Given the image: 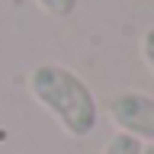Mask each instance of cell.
<instances>
[{"mask_svg": "<svg viewBox=\"0 0 154 154\" xmlns=\"http://www.w3.org/2000/svg\"><path fill=\"white\" fill-rule=\"evenodd\" d=\"M29 93L71 138H87L96 128L100 109L96 96L80 74H74L67 64H45L32 67L29 74Z\"/></svg>", "mask_w": 154, "mask_h": 154, "instance_id": "cell-1", "label": "cell"}, {"mask_svg": "<svg viewBox=\"0 0 154 154\" xmlns=\"http://www.w3.org/2000/svg\"><path fill=\"white\" fill-rule=\"evenodd\" d=\"M106 112L119 132L154 144V96L138 93V90H122V93L109 96Z\"/></svg>", "mask_w": 154, "mask_h": 154, "instance_id": "cell-2", "label": "cell"}, {"mask_svg": "<svg viewBox=\"0 0 154 154\" xmlns=\"http://www.w3.org/2000/svg\"><path fill=\"white\" fill-rule=\"evenodd\" d=\"M144 144L138 141V138H132V135H125V132H116L109 141H106L103 154H141Z\"/></svg>", "mask_w": 154, "mask_h": 154, "instance_id": "cell-3", "label": "cell"}, {"mask_svg": "<svg viewBox=\"0 0 154 154\" xmlns=\"http://www.w3.org/2000/svg\"><path fill=\"white\" fill-rule=\"evenodd\" d=\"M35 3L45 10L48 16H55V19H67L77 10V0H35Z\"/></svg>", "mask_w": 154, "mask_h": 154, "instance_id": "cell-4", "label": "cell"}, {"mask_svg": "<svg viewBox=\"0 0 154 154\" xmlns=\"http://www.w3.org/2000/svg\"><path fill=\"white\" fill-rule=\"evenodd\" d=\"M141 58H144V64L151 67V74H154V26H148L144 35H141Z\"/></svg>", "mask_w": 154, "mask_h": 154, "instance_id": "cell-5", "label": "cell"}, {"mask_svg": "<svg viewBox=\"0 0 154 154\" xmlns=\"http://www.w3.org/2000/svg\"><path fill=\"white\" fill-rule=\"evenodd\" d=\"M141 154H154V144H151V148H141Z\"/></svg>", "mask_w": 154, "mask_h": 154, "instance_id": "cell-6", "label": "cell"}]
</instances>
